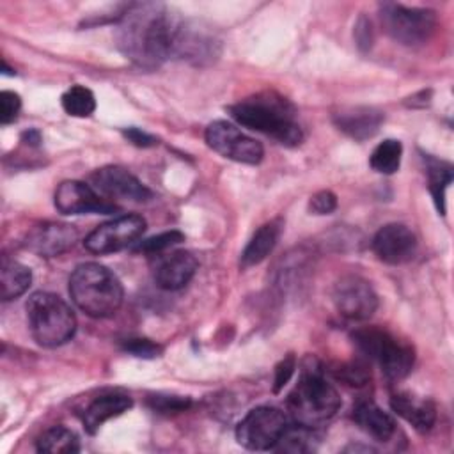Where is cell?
I'll use <instances>...</instances> for the list:
<instances>
[{"label": "cell", "mask_w": 454, "mask_h": 454, "mask_svg": "<svg viewBox=\"0 0 454 454\" xmlns=\"http://www.w3.org/2000/svg\"><path fill=\"white\" fill-rule=\"evenodd\" d=\"M184 241V234L179 232V231H167V232H161V234H156L153 238H147L144 241H140L135 250L137 252H144V254H149V255H158V254H163L167 252L168 248L179 245Z\"/></svg>", "instance_id": "29"}, {"label": "cell", "mask_w": 454, "mask_h": 454, "mask_svg": "<svg viewBox=\"0 0 454 454\" xmlns=\"http://www.w3.org/2000/svg\"><path fill=\"white\" fill-rule=\"evenodd\" d=\"M287 415L275 406H257L250 410L236 427V440L248 450L275 449L286 427Z\"/></svg>", "instance_id": "8"}, {"label": "cell", "mask_w": 454, "mask_h": 454, "mask_svg": "<svg viewBox=\"0 0 454 454\" xmlns=\"http://www.w3.org/2000/svg\"><path fill=\"white\" fill-rule=\"evenodd\" d=\"M332 374L349 387H364L371 380V371L364 360H349L332 369Z\"/></svg>", "instance_id": "28"}, {"label": "cell", "mask_w": 454, "mask_h": 454, "mask_svg": "<svg viewBox=\"0 0 454 454\" xmlns=\"http://www.w3.org/2000/svg\"><path fill=\"white\" fill-rule=\"evenodd\" d=\"M204 137L213 151L238 163L257 165L264 156V149L257 140L247 137L236 124L227 121H213Z\"/></svg>", "instance_id": "9"}, {"label": "cell", "mask_w": 454, "mask_h": 454, "mask_svg": "<svg viewBox=\"0 0 454 454\" xmlns=\"http://www.w3.org/2000/svg\"><path fill=\"white\" fill-rule=\"evenodd\" d=\"M62 108L73 117H89L96 110V98L90 89L73 85L62 94Z\"/></svg>", "instance_id": "27"}, {"label": "cell", "mask_w": 454, "mask_h": 454, "mask_svg": "<svg viewBox=\"0 0 454 454\" xmlns=\"http://www.w3.org/2000/svg\"><path fill=\"white\" fill-rule=\"evenodd\" d=\"M426 172L429 177V192L438 211L443 215L445 211V190L452 181V167L445 161L426 156Z\"/></svg>", "instance_id": "25"}, {"label": "cell", "mask_w": 454, "mask_h": 454, "mask_svg": "<svg viewBox=\"0 0 454 454\" xmlns=\"http://www.w3.org/2000/svg\"><path fill=\"white\" fill-rule=\"evenodd\" d=\"M27 319L34 340L43 348L66 344L76 330L74 312L53 293H34L27 301Z\"/></svg>", "instance_id": "5"}, {"label": "cell", "mask_w": 454, "mask_h": 454, "mask_svg": "<svg viewBox=\"0 0 454 454\" xmlns=\"http://www.w3.org/2000/svg\"><path fill=\"white\" fill-rule=\"evenodd\" d=\"M197 270V259L186 250L158 254L154 264V280L161 289L176 291L184 287Z\"/></svg>", "instance_id": "16"}, {"label": "cell", "mask_w": 454, "mask_h": 454, "mask_svg": "<svg viewBox=\"0 0 454 454\" xmlns=\"http://www.w3.org/2000/svg\"><path fill=\"white\" fill-rule=\"evenodd\" d=\"M55 207L62 215H83V213H112L115 204L103 199L92 186L82 181H64L55 192Z\"/></svg>", "instance_id": "13"}, {"label": "cell", "mask_w": 454, "mask_h": 454, "mask_svg": "<svg viewBox=\"0 0 454 454\" xmlns=\"http://www.w3.org/2000/svg\"><path fill=\"white\" fill-rule=\"evenodd\" d=\"M78 232L73 225L46 222L35 225L25 238V247L41 255V257H55L74 245Z\"/></svg>", "instance_id": "15"}, {"label": "cell", "mask_w": 454, "mask_h": 454, "mask_svg": "<svg viewBox=\"0 0 454 454\" xmlns=\"http://www.w3.org/2000/svg\"><path fill=\"white\" fill-rule=\"evenodd\" d=\"M401 156H403L401 142L394 138H387L374 147V151L369 156V165L372 167V170L388 176L399 170Z\"/></svg>", "instance_id": "26"}, {"label": "cell", "mask_w": 454, "mask_h": 454, "mask_svg": "<svg viewBox=\"0 0 454 454\" xmlns=\"http://www.w3.org/2000/svg\"><path fill=\"white\" fill-rule=\"evenodd\" d=\"M69 294L74 305L90 317H110L122 303L121 280L106 266L83 262L69 277Z\"/></svg>", "instance_id": "3"}, {"label": "cell", "mask_w": 454, "mask_h": 454, "mask_svg": "<svg viewBox=\"0 0 454 454\" xmlns=\"http://www.w3.org/2000/svg\"><path fill=\"white\" fill-rule=\"evenodd\" d=\"M133 406V401L129 395L121 394V392H112V394H103L96 397L83 411V427L89 434H94L99 431V427L114 419L122 415Z\"/></svg>", "instance_id": "19"}, {"label": "cell", "mask_w": 454, "mask_h": 454, "mask_svg": "<svg viewBox=\"0 0 454 454\" xmlns=\"http://www.w3.org/2000/svg\"><path fill=\"white\" fill-rule=\"evenodd\" d=\"M380 18L385 32L406 46L426 43L436 27V14L431 9L406 7L394 2L380 5Z\"/></svg>", "instance_id": "7"}, {"label": "cell", "mask_w": 454, "mask_h": 454, "mask_svg": "<svg viewBox=\"0 0 454 454\" xmlns=\"http://www.w3.org/2000/svg\"><path fill=\"white\" fill-rule=\"evenodd\" d=\"M355 39H356V44L362 48V50H367L371 48L372 44V30H371V23L369 20H365L364 16L356 21L355 25Z\"/></svg>", "instance_id": "36"}, {"label": "cell", "mask_w": 454, "mask_h": 454, "mask_svg": "<svg viewBox=\"0 0 454 454\" xmlns=\"http://www.w3.org/2000/svg\"><path fill=\"white\" fill-rule=\"evenodd\" d=\"M122 135L126 137L128 142H131L137 147H153V145L158 144L156 137H153V135H149V133H145V131H142L138 128H126L122 131Z\"/></svg>", "instance_id": "35"}, {"label": "cell", "mask_w": 454, "mask_h": 454, "mask_svg": "<svg viewBox=\"0 0 454 454\" xmlns=\"http://www.w3.org/2000/svg\"><path fill=\"white\" fill-rule=\"evenodd\" d=\"M231 117L250 129L261 131L284 145H300L303 131L294 121L293 105L277 94H257L229 106Z\"/></svg>", "instance_id": "2"}, {"label": "cell", "mask_w": 454, "mask_h": 454, "mask_svg": "<svg viewBox=\"0 0 454 454\" xmlns=\"http://www.w3.org/2000/svg\"><path fill=\"white\" fill-rule=\"evenodd\" d=\"M353 420L376 442H388L395 433L394 419L374 403H360L353 410Z\"/></svg>", "instance_id": "20"}, {"label": "cell", "mask_w": 454, "mask_h": 454, "mask_svg": "<svg viewBox=\"0 0 454 454\" xmlns=\"http://www.w3.org/2000/svg\"><path fill=\"white\" fill-rule=\"evenodd\" d=\"M147 404L158 413H179V411L188 410L192 401H190V397H183V395L156 394L147 399Z\"/></svg>", "instance_id": "30"}, {"label": "cell", "mask_w": 454, "mask_h": 454, "mask_svg": "<svg viewBox=\"0 0 454 454\" xmlns=\"http://www.w3.org/2000/svg\"><path fill=\"white\" fill-rule=\"evenodd\" d=\"M296 369V358L293 355H287L286 358H282L277 367H275V380H273V392L278 394L284 385L291 380L293 372Z\"/></svg>", "instance_id": "34"}, {"label": "cell", "mask_w": 454, "mask_h": 454, "mask_svg": "<svg viewBox=\"0 0 454 454\" xmlns=\"http://www.w3.org/2000/svg\"><path fill=\"white\" fill-rule=\"evenodd\" d=\"M21 142H25L30 147H37L41 144V133L35 128H30L21 133Z\"/></svg>", "instance_id": "37"}, {"label": "cell", "mask_w": 454, "mask_h": 454, "mask_svg": "<svg viewBox=\"0 0 454 454\" xmlns=\"http://www.w3.org/2000/svg\"><path fill=\"white\" fill-rule=\"evenodd\" d=\"M145 231V220L140 215H124L98 225L83 241L92 254H112L133 245Z\"/></svg>", "instance_id": "10"}, {"label": "cell", "mask_w": 454, "mask_h": 454, "mask_svg": "<svg viewBox=\"0 0 454 454\" xmlns=\"http://www.w3.org/2000/svg\"><path fill=\"white\" fill-rule=\"evenodd\" d=\"M392 410L411 424L417 431H429L436 422V408L429 399L417 397L410 392H397L390 397Z\"/></svg>", "instance_id": "18"}, {"label": "cell", "mask_w": 454, "mask_h": 454, "mask_svg": "<svg viewBox=\"0 0 454 454\" xmlns=\"http://www.w3.org/2000/svg\"><path fill=\"white\" fill-rule=\"evenodd\" d=\"M319 440H321V436L316 433L314 427L294 422L286 427V431L280 436L275 449L282 450V452H294V454L312 452L317 449Z\"/></svg>", "instance_id": "23"}, {"label": "cell", "mask_w": 454, "mask_h": 454, "mask_svg": "<svg viewBox=\"0 0 454 454\" xmlns=\"http://www.w3.org/2000/svg\"><path fill=\"white\" fill-rule=\"evenodd\" d=\"M333 122L342 133L355 140H365L378 133L383 122V114L372 106H351L337 112Z\"/></svg>", "instance_id": "17"}, {"label": "cell", "mask_w": 454, "mask_h": 454, "mask_svg": "<svg viewBox=\"0 0 454 454\" xmlns=\"http://www.w3.org/2000/svg\"><path fill=\"white\" fill-rule=\"evenodd\" d=\"M21 108V99L12 90H2L0 92V122L11 124Z\"/></svg>", "instance_id": "32"}, {"label": "cell", "mask_w": 454, "mask_h": 454, "mask_svg": "<svg viewBox=\"0 0 454 454\" xmlns=\"http://www.w3.org/2000/svg\"><path fill=\"white\" fill-rule=\"evenodd\" d=\"M32 282V271L25 264L11 259L2 261L0 268V298L4 301L21 296Z\"/></svg>", "instance_id": "22"}, {"label": "cell", "mask_w": 454, "mask_h": 454, "mask_svg": "<svg viewBox=\"0 0 454 454\" xmlns=\"http://www.w3.org/2000/svg\"><path fill=\"white\" fill-rule=\"evenodd\" d=\"M90 183L94 190L106 200L114 199L128 202H147L153 197L145 184H142L129 170L117 165L98 168L92 172Z\"/></svg>", "instance_id": "12"}, {"label": "cell", "mask_w": 454, "mask_h": 454, "mask_svg": "<svg viewBox=\"0 0 454 454\" xmlns=\"http://www.w3.org/2000/svg\"><path fill=\"white\" fill-rule=\"evenodd\" d=\"M332 300L339 314L351 321H365L378 309V294L372 286L358 275L340 277L333 286Z\"/></svg>", "instance_id": "11"}, {"label": "cell", "mask_w": 454, "mask_h": 454, "mask_svg": "<svg viewBox=\"0 0 454 454\" xmlns=\"http://www.w3.org/2000/svg\"><path fill=\"white\" fill-rule=\"evenodd\" d=\"M335 207H337V197L330 190L317 192L316 195L310 197V202H309V209L314 215H330L332 211H335Z\"/></svg>", "instance_id": "33"}, {"label": "cell", "mask_w": 454, "mask_h": 454, "mask_svg": "<svg viewBox=\"0 0 454 454\" xmlns=\"http://www.w3.org/2000/svg\"><path fill=\"white\" fill-rule=\"evenodd\" d=\"M286 404L294 422L316 427L339 411L340 395L323 376L319 365H305L301 378L289 392Z\"/></svg>", "instance_id": "4"}, {"label": "cell", "mask_w": 454, "mask_h": 454, "mask_svg": "<svg viewBox=\"0 0 454 454\" xmlns=\"http://www.w3.org/2000/svg\"><path fill=\"white\" fill-rule=\"evenodd\" d=\"M372 250L387 264H404L417 254V236L403 223H387L376 232Z\"/></svg>", "instance_id": "14"}, {"label": "cell", "mask_w": 454, "mask_h": 454, "mask_svg": "<svg viewBox=\"0 0 454 454\" xmlns=\"http://www.w3.org/2000/svg\"><path fill=\"white\" fill-rule=\"evenodd\" d=\"M282 231V222L280 220H273L268 222L264 225H261L254 236L250 238V241L247 243L243 254H241V266L248 268V266H255L261 261H264L275 248L278 236Z\"/></svg>", "instance_id": "21"}, {"label": "cell", "mask_w": 454, "mask_h": 454, "mask_svg": "<svg viewBox=\"0 0 454 454\" xmlns=\"http://www.w3.org/2000/svg\"><path fill=\"white\" fill-rule=\"evenodd\" d=\"M177 20L158 4H133L119 21L117 41L128 59L156 67L172 55Z\"/></svg>", "instance_id": "1"}, {"label": "cell", "mask_w": 454, "mask_h": 454, "mask_svg": "<svg viewBox=\"0 0 454 454\" xmlns=\"http://www.w3.org/2000/svg\"><path fill=\"white\" fill-rule=\"evenodd\" d=\"M351 337L356 348L369 360H374L387 378L401 380L411 371L415 360L413 348L401 342L387 330L369 326L355 330Z\"/></svg>", "instance_id": "6"}, {"label": "cell", "mask_w": 454, "mask_h": 454, "mask_svg": "<svg viewBox=\"0 0 454 454\" xmlns=\"http://www.w3.org/2000/svg\"><path fill=\"white\" fill-rule=\"evenodd\" d=\"M35 449L48 454H73L80 450V440L74 431L64 426H53L37 438Z\"/></svg>", "instance_id": "24"}, {"label": "cell", "mask_w": 454, "mask_h": 454, "mask_svg": "<svg viewBox=\"0 0 454 454\" xmlns=\"http://www.w3.org/2000/svg\"><path fill=\"white\" fill-rule=\"evenodd\" d=\"M122 349L137 358H156L161 355L163 348L149 339H128L122 344Z\"/></svg>", "instance_id": "31"}]
</instances>
